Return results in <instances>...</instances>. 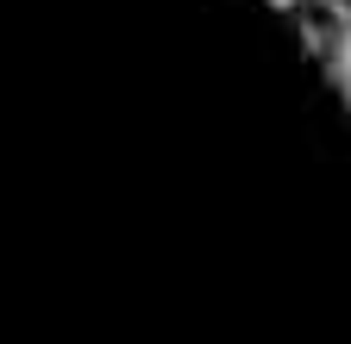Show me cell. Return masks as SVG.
<instances>
[{
  "instance_id": "7a4b0ae2",
  "label": "cell",
  "mask_w": 351,
  "mask_h": 344,
  "mask_svg": "<svg viewBox=\"0 0 351 344\" xmlns=\"http://www.w3.org/2000/svg\"><path fill=\"white\" fill-rule=\"evenodd\" d=\"M276 7H282V0H276Z\"/></svg>"
},
{
  "instance_id": "6da1fadb",
  "label": "cell",
  "mask_w": 351,
  "mask_h": 344,
  "mask_svg": "<svg viewBox=\"0 0 351 344\" xmlns=\"http://www.w3.org/2000/svg\"><path fill=\"white\" fill-rule=\"evenodd\" d=\"M289 25L301 31L307 57L339 94H351V0H282Z\"/></svg>"
}]
</instances>
